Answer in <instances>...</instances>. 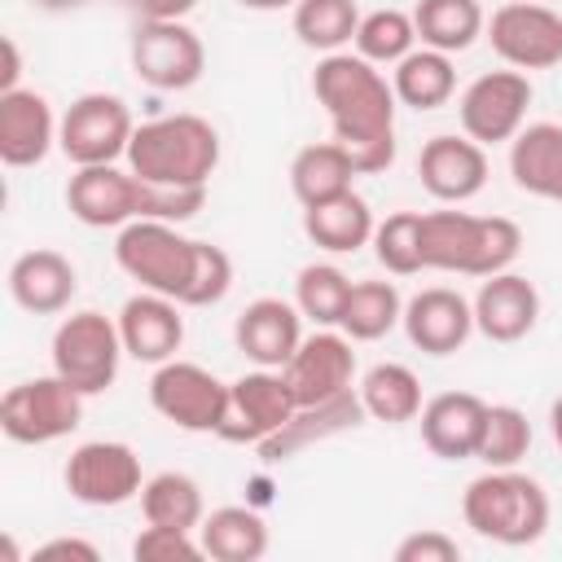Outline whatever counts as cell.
<instances>
[{"mask_svg":"<svg viewBox=\"0 0 562 562\" xmlns=\"http://www.w3.org/2000/svg\"><path fill=\"white\" fill-rule=\"evenodd\" d=\"M356 176L360 171L338 140L303 145L290 158V193L299 198V206H316V202H329V198L356 189Z\"/></svg>","mask_w":562,"mask_h":562,"instance_id":"obj_28","label":"cell"},{"mask_svg":"<svg viewBox=\"0 0 562 562\" xmlns=\"http://www.w3.org/2000/svg\"><path fill=\"white\" fill-rule=\"evenodd\" d=\"M360 404L373 422H386V426H404V422H417L422 413V378L400 364V360H382L373 369H364L360 378Z\"/></svg>","mask_w":562,"mask_h":562,"instance_id":"obj_31","label":"cell"},{"mask_svg":"<svg viewBox=\"0 0 562 562\" xmlns=\"http://www.w3.org/2000/svg\"><path fill=\"white\" fill-rule=\"evenodd\" d=\"M518 250H522V228L505 215H470V211L422 215V263L430 272L492 277L514 268Z\"/></svg>","mask_w":562,"mask_h":562,"instance_id":"obj_2","label":"cell"},{"mask_svg":"<svg viewBox=\"0 0 562 562\" xmlns=\"http://www.w3.org/2000/svg\"><path fill=\"white\" fill-rule=\"evenodd\" d=\"M408 342L426 356H452L470 342L474 334V307L465 294L448 290V285H430L422 294H413L404 303V316H400Z\"/></svg>","mask_w":562,"mask_h":562,"instance_id":"obj_22","label":"cell"},{"mask_svg":"<svg viewBox=\"0 0 562 562\" xmlns=\"http://www.w3.org/2000/svg\"><path fill=\"white\" fill-rule=\"evenodd\" d=\"M312 97L325 105L334 140L351 154L360 176L395 162V88L360 53H325L312 70Z\"/></svg>","mask_w":562,"mask_h":562,"instance_id":"obj_1","label":"cell"},{"mask_svg":"<svg viewBox=\"0 0 562 562\" xmlns=\"http://www.w3.org/2000/svg\"><path fill=\"white\" fill-rule=\"evenodd\" d=\"M61 119L53 114L48 97L35 88L0 92V162L4 167H40L57 145Z\"/></svg>","mask_w":562,"mask_h":562,"instance_id":"obj_21","label":"cell"},{"mask_svg":"<svg viewBox=\"0 0 562 562\" xmlns=\"http://www.w3.org/2000/svg\"><path fill=\"white\" fill-rule=\"evenodd\" d=\"M180 312H184V303H176L167 294H154V290L132 294L114 316L123 351L140 364L176 360V351L184 347V316Z\"/></svg>","mask_w":562,"mask_h":562,"instance_id":"obj_20","label":"cell"},{"mask_svg":"<svg viewBox=\"0 0 562 562\" xmlns=\"http://www.w3.org/2000/svg\"><path fill=\"white\" fill-rule=\"evenodd\" d=\"M233 342H237V351L250 364L281 369L294 356V347L303 342V312H299V303L277 299V294L250 299L237 312V321H233Z\"/></svg>","mask_w":562,"mask_h":562,"instance_id":"obj_18","label":"cell"},{"mask_svg":"<svg viewBox=\"0 0 562 562\" xmlns=\"http://www.w3.org/2000/svg\"><path fill=\"white\" fill-rule=\"evenodd\" d=\"M66 206L79 224L88 228H123L145 215V180L119 162H97V167H75L66 180Z\"/></svg>","mask_w":562,"mask_h":562,"instance_id":"obj_15","label":"cell"},{"mask_svg":"<svg viewBox=\"0 0 562 562\" xmlns=\"http://www.w3.org/2000/svg\"><path fill=\"white\" fill-rule=\"evenodd\" d=\"M531 448V422L522 408L514 404H487V422H483V439H479V461L487 470H501V465H518Z\"/></svg>","mask_w":562,"mask_h":562,"instance_id":"obj_39","label":"cell"},{"mask_svg":"<svg viewBox=\"0 0 562 562\" xmlns=\"http://www.w3.org/2000/svg\"><path fill=\"white\" fill-rule=\"evenodd\" d=\"M83 400L66 378L44 373V378H26L18 386H9L0 395V430L13 443L40 448V443H57L70 430H79L83 422Z\"/></svg>","mask_w":562,"mask_h":562,"instance_id":"obj_7","label":"cell"},{"mask_svg":"<svg viewBox=\"0 0 562 562\" xmlns=\"http://www.w3.org/2000/svg\"><path fill=\"white\" fill-rule=\"evenodd\" d=\"M417 176H422V189L435 198V202H448V206H461L470 198L483 193L487 184V149L479 140H470L465 132L461 136H430L417 154Z\"/></svg>","mask_w":562,"mask_h":562,"instance_id":"obj_17","label":"cell"},{"mask_svg":"<svg viewBox=\"0 0 562 562\" xmlns=\"http://www.w3.org/2000/svg\"><path fill=\"white\" fill-rule=\"evenodd\" d=\"M531 79L527 70H487L479 79H470L457 97V119H461V132L470 140H479L483 149L487 145H509L522 127H527V110H531Z\"/></svg>","mask_w":562,"mask_h":562,"instance_id":"obj_10","label":"cell"},{"mask_svg":"<svg viewBox=\"0 0 562 562\" xmlns=\"http://www.w3.org/2000/svg\"><path fill=\"white\" fill-rule=\"evenodd\" d=\"M364 422H369V413H364V404H360V391H342V395L321 400V404H299V408L290 413V422H285L281 430H272L255 452H259V461L281 465V461L307 452L312 443H325V439H334V435H342V430H356V426H364Z\"/></svg>","mask_w":562,"mask_h":562,"instance_id":"obj_19","label":"cell"},{"mask_svg":"<svg viewBox=\"0 0 562 562\" xmlns=\"http://www.w3.org/2000/svg\"><path fill=\"white\" fill-rule=\"evenodd\" d=\"M136 9V18H154V22H184L198 0H127Z\"/></svg>","mask_w":562,"mask_h":562,"instance_id":"obj_45","label":"cell"},{"mask_svg":"<svg viewBox=\"0 0 562 562\" xmlns=\"http://www.w3.org/2000/svg\"><path fill=\"white\" fill-rule=\"evenodd\" d=\"M294 391L290 382L281 378V369H250L241 378L228 382V413H224V426L215 439L224 443H250L259 448L272 430H281L294 413Z\"/></svg>","mask_w":562,"mask_h":562,"instance_id":"obj_14","label":"cell"},{"mask_svg":"<svg viewBox=\"0 0 562 562\" xmlns=\"http://www.w3.org/2000/svg\"><path fill=\"white\" fill-rule=\"evenodd\" d=\"M127 167L149 184L193 189L220 167V132L202 114H162L132 132Z\"/></svg>","mask_w":562,"mask_h":562,"instance_id":"obj_4","label":"cell"},{"mask_svg":"<svg viewBox=\"0 0 562 562\" xmlns=\"http://www.w3.org/2000/svg\"><path fill=\"white\" fill-rule=\"evenodd\" d=\"M549 430H553V443L562 448V395L549 404Z\"/></svg>","mask_w":562,"mask_h":562,"instance_id":"obj_48","label":"cell"},{"mask_svg":"<svg viewBox=\"0 0 562 562\" xmlns=\"http://www.w3.org/2000/svg\"><path fill=\"white\" fill-rule=\"evenodd\" d=\"M127 57H132L136 79L149 83L154 92H184V88H193V83L202 79V70H206L202 35H198L189 22L136 18Z\"/></svg>","mask_w":562,"mask_h":562,"instance_id":"obj_9","label":"cell"},{"mask_svg":"<svg viewBox=\"0 0 562 562\" xmlns=\"http://www.w3.org/2000/svg\"><path fill=\"white\" fill-rule=\"evenodd\" d=\"M413 26H417V44L452 57V53H465L487 31V18L479 0H417Z\"/></svg>","mask_w":562,"mask_h":562,"instance_id":"obj_32","label":"cell"},{"mask_svg":"<svg viewBox=\"0 0 562 562\" xmlns=\"http://www.w3.org/2000/svg\"><path fill=\"white\" fill-rule=\"evenodd\" d=\"M198 540L215 562H259L268 553V522L250 505H220L202 518Z\"/></svg>","mask_w":562,"mask_h":562,"instance_id":"obj_29","label":"cell"},{"mask_svg":"<svg viewBox=\"0 0 562 562\" xmlns=\"http://www.w3.org/2000/svg\"><path fill=\"white\" fill-rule=\"evenodd\" d=\"M483 422H487V404L474 391H439L417 413L422 443L439 461H470L479 452Z\"/></svg>","mask_w":562,"mask_h":562,"instance_id":"obj_24","label":"cell"},{"mask_svg":"<svg viewBox=\"0 0 562 562\" xmlns=\"http://www.w3.org/2000/svg\"><path fill=\"white\" fill-rule=\"evenodd\" d=\"M294 18V35L303 48L312 53H342V44L356 40V26H360V9L356 0H299L290 9Z\"/></svg>","mask_w":562,"mask_h":562,"instance_id":"obj_35","label":"cell"},{"mask_svg":"<svg viewBox=\"0 0 562 562\" xmlns=\"http://www.w3.org/2000/svg\"><path fill=\"white\" fill-rule=\"evenodd\" d=\"M48 356H53V373L66 378L79 395H101L114 386L127 351L119 338V321H110L97 307H83L61 316V325L53 329Z\"/></svg>","mask_w":562,"mask_h":562,"instance_id":"obj_6","label":"cell"},{"mask_svg":"<svg viewBox=\"0 0 562 562\" xmlns=\"http://www.w3.org/2000/svg\"><path fill=\"white\" fill-rule=\"evenodd\" d=\"M237 4L250 13H277V9H294L299 0H237Z\"/></svg>","mask_w":562,"mask_h":562,"instance_id":"obj_47","label":"cell"},{"mask_svg":"<svg viewBox=\"0 0 562 562\" xmlns=\"http://www.w3.org/2000/svg\"><path fill=\"white\" fill-rule=\"evenodd\" d=\"M4 70H0V92H9V88H18V75H22V57H18V40L13 35H4Z\"/></svg>","mask_w":562,"mask_h":562,"instance_id":"obj_46","label":"cell"},{"mask_svg":"<svg viewBox=\"0 0 562 562\" xmlns=\"http://www.w3.org/2000/svg\"><path fill=\"white\" fill-rule=\"evenodd\" d=\"M114 263L140 290H154V294L184 303L189 281H193V263H198V237H184L180 224L132 220L114 237Z\"/></svg>","mask_w":562,"mask_h":562,"instance_id":"obj_5","label":"cell"},{"mask_svg":"<svg viewBox=\"0 0 562 562\" xmlns=\"http://www.w3.org/2000/svg\"><path fill=\"white\" fill-rule=\"evenodd\" d=\"M132 110L114 92H83L66 105L61 127H57V149L75 167H97V162H119L127 158L132 145Z\"/></svg>","mask_w":562,"mask_h":562,"instance_id":"obj_12","label":"cell"},{"mask_svg":"<svg viewBox=\"0 0 562 562\" xmlns=\"http://www.w3.org/2000/svg\"><path fill=\"white\" fill-rule=\"evenodd\" d=\"M149 408L189 435H220L228 413V382L193 360H162L149 373Z\"/></svg>","mask_w":562,"mask_h":562,"instance_id":"obj_8","label":"cell"},{"mask_svg":"<svg viewBox=\"0 0 562 562\" xmlns=\"http://www.w3.org/2000/svg\"><path fill=\"white\" fill-rule=\"evenodd\" d=\"M228 290H233V259H228V250L215 246V241H198V263H193V281H189L184 307H215Z\"/></svg>","mask_w":562,"mask_h":562,"instance_id":"obj_40","label":"cell"},{"mask_svg":"<svg viewBox=\"0 0 562 562\" xmlns=\"http://www.w3.org/2000/svg\"><path fill=\"white\" fill-rule=\"evenodd\" d=\"M132 558L136 562H198V558H206V549H202V540L193 531L145 522L140 536L132 540Z\"/></svg>","mask_w":562,"mask_h":562,"instance_id":"obj_41","label":"cell"},{"mask_svg":"<svg viewBox=\"0 0 562 562\" xmlns=\"http://www.w3.org/2000/svg\"><path fill=\"white\" fill-rule=\"evenodd\" d=\"M31 558H40V562H53V558H70V562H97L101 553H97V544L92 540H79V536H53V540H44Z\"/></svg>","mask_w":562,"mask_h":562,"instance_id":"obj_44","label":"cell"},{"mask_svg":"<svg viewBox=\"0 0 562 562\" xmlns=\"http://www.w3.org/2000/svg\"><path fill=\"white\" fill-rule=\"evenodd\" d=\"M509 176L522 193L562 202V123H527L509 140Z\"/></svg>","mask_w":562,"mask_h":562,"instance_id":"obj_26","label":"cell"},{"mask_svg":"<svg viewBox=\"0 0 562 562\" xmlns=\"http://www.w3.org/2000/svg\"><path fill=\"white\" fill-rule=\"evenodd\" d=\"M61 483H66L70 501H79L88 509H119V505L140 496L145 474H140V457H136L132 443L88 439L66 457Z\"/></svg>","mask_w":562,"mask_h":562,"instance_id":"obj_11","label":"cell"},{"mask_svg":"<svg viewBox=\"0 0 562 562\" xmlns=\"http://www.w3.org/2000/svg\"><path fill=\"white\" fill-rule=\"evenodd\" d=\"M206 206V184L176 189V184H149L145 180V215L140 220H162V224H189Z\"/></svg>","mask_w":562,"mask_h":562,"instance_id":"obj_42","label":"cell"},{"mask_svg":"<svg viewBox=\"0 0 562 562\" xmlns=\"http://www.w3.org/2000/svg\"><path fill=\"white\" fill-rule=\"evenodd\" d=\"M140 514H145V522H158V527L198 531L202 518H206V501H202V487H198L193 474L162 470V474H149L145 479V487H140Z\"/></svg>","mask_w":562,"mask_h":562,"instance_id":"obj_33","label":"cell"},{"mask_svg":"<svg viewBox=\"0 0 562 562\" xmlns=\"http://www.w3.org/2000/svg\"><path fill=\"white\" fill-rule=\"evenodd\" d=\"M391 88H395V101L408 105V110H439V105H448L452 92H457L452 57L422 44V48H413L408 57L395 61Z\"/></svg>","mask_w":562,"mask_h":562,"instance_id":"obj_30","label":"cell"},{"mask_svg":"<svg viewBox=\"0 0 562 562\" xmlns=\"http://www.w3.org/2000/svg\"><path fill=\"white\" fill-rule=\"evenodd\" d=\"M369 246H373V259L391 277L426 272V263H422V211H391L386 220H378Z\"/></svg>","mask_w":562,"mask_h":562,"instance_id":"obj_38","label":"cell"},{"mask_svg":"<svg viewBox=\"0 0 562 562\" xmlns=\"http://www.w3.org/2000/svg\"><path fill=\"white\" fill-rule=\"evenodd\" d=\"M492 53L514 70H553L562 61V13L536 0H509L487 18Z\"/></svg>","mask_w":562,"mask_h":562,"instance_id":"obj_13","label":"cell"},{"mask_svg":"<svg viewBox=\"0 0 562 562\" xmlns=\"http://www.w3.org/2000/svg\"><path fill=\"white\" fill-rule=\"evenodd\" d=\"M400 316H404V299L395 281H351L338 329L351 342H378L400 325Z\"/></svg>","mask_w":562,"mask_h":562,"instance_id":"obj_34","label":"cell"},{"mask_svg":"<svg viewBox=\"0 0 562 562\" xmlns=\"http://www.w3.org/2000/svg\"><path fill=\"white\" fill-rule=\"evenodd\" d=\"M373 228H378V220H373L369 202L356 189H347V193H338L329 202L303 206V233H307V241L321 246V250H329V255H356L360 246L373 241Z\"/></svg>","mask_w":562,"mask_h":562,"instance_id":"obj_27","label":"cell"},{"mask_svg":"<svg viewBox=\"0 0 562 562\" xmlns=\"http://www.w3.org/2000/svg\"><path fill=\"white\" fill-rule=\"evenodd\" d=\"M356 53L373 66H395L400 57H408L417 48V26H413V13L404 9H373V13H360V26H356Z\"/></svg>","mask_w":562,"mask_h":562,"instance_id":"obj_37","label":"cell"},{"mask_svg":"<svg viewBox=\"0 0 562 562\" xmlns=\"http://www.w3.org/2000/svg\"><path fill=\"white\" fill-rule=\"evenodd\" d=\"M391 558H395V562H461V544H457L448 531L426 527V531L404 536Z\"/></svg>","mask_w":562,"mask_h":562,"instance_id":"obj_43","label":"cell"},{"mask_svg":"<svg viewBox=\"0 0 562 562\" xmlns=\"http://www.w3.org/2000/svg\"><path fill=\"white\" fill-rule=\"evenodd\" d=\"M281 378L290 382L294 404H321V400H334V395L351 391V382H356L351 338L342 329H321L316 325V334H303L294 356L281 364Z\"/></svg>","mask_w":562,"mask_h":562,"instance_id":"obj_16","label":"cell"},{"mask_svg":"<svg viewBox=\"0 0 562 562\" xmlns=\"http://www.w3.org/2000/svg\"><path fill=\"white\" fill-rule=\"evenodd\" d=\"M470 307H474V329L487 342H518L540 321V290L522 272L505 268V272L483 277Z\"/></svg>","mask_w":562,"mask_h":562,"instance_id":"obj_23","label":"cell"},{"mask_svg":"<svg viewBox=\"0 0 562 562\" xmlns=\"http://www.w3.org/2000/svg\"><path fill=\"white\" fill-rule=\"evenodd\" d=\"M79 272L61 250H26L9 263V299L31 316H57L70 307Z\"/></svg>","mask_w":562,"mask_h":562,"instance_id":"obj_25","label":"cell"},{"mask_svg":"<svg viewBox=\"0 0 562 562\" xmlns=\"http://www.w3.org/2000/svg\"><path fill=\"white\" fill-rule=\"evenodd\" d=\"M461 518L474 536L505 549H522L549 531V492L540 487V479L514 465L483 470L479 479L465 483Z\"/></svg>","mask_w":562,"mask_h":562,"instance_id":"obj_3","label":"cell"},{"mask_svg":"<svg viewBox=\"0 0 562 562\" xmlns=\"http://www.w3.org/2000/svg\"><path fill=\"white\" fill-rule=\"evenodd\" d=\"M347 294H351V277L338 263H307L294 277V303H299L303 321H312L321 329H338Z\"/></svg>","mask_w":562,"mask_h":562,"instance_id":"obj_36","label":"cell"}]
</instances>
